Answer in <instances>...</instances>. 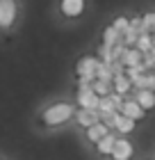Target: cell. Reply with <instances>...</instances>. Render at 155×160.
Wrapping results in <instances>:
<instances>
[{"instance_id":"obj_19","label":"cell","mask_w":155,"mask_h":160,"mask_svg":"<svg viewBox=\"0 0 155 160\" xmlns=\"http://www.w3.org/2000/svg\"><path fill=\"white\" fill-rule=\"evenodd\" d=\"M109 85H112V82H107V80H98V78L91 82L94 92L98 94V96H107V94H112V92H109Z\"/></svg>"},{"instance_id":"obj_1","label":"cell","mask_w":155,"mask_h":160,"mask_svg":"<svg viewBox=\"0 0 155 160\" xmlns=\"http://www.w3.org/2000/svg\"><path fill=\"white\" fill-rule=\"evenodd\" d=\"M73 114H75V110L71 103H55L43 112V123L46 126H60V123L69 121Z\"/></svg>"},{"instance_id":"obj_13","label":"cell","mask_w":155,"mask_h":160,"mask_svg":"<svg viewBox=\"0 0 155 160\" xmlns=\"http://www.w3.org/2000/svg\"><path fill=\"white\" fill-rule=\"evenodd\" d=\"M125 76L132 80V87L139 89V85H142V80H144V76H146L144 64H139V67H128V69H125Z\"/></svg>"},{"instance_id":"obj_22","label":"cell","mask_w":155,"mask_h":160,"mask_svg":"<svg viewBox=\"0 0 155 160\" xmlns=\"http://www.w3.org/2000/svg\"><path fill=\"white\" fill-rule=\"evenodd\" d=\"M139 89H153L155 92V71H146L142 85H139Z\"/></svg>"},{"instance_id":"obj_23","label":"cell","mask_w":155,"mask_h":160,"mask_svg":"<svg viewBox=\"0 0 155 160\" xmlns=\"http://www.w3.org/2000/svg\"><path fill=\"white\" fill-rule=\"evenodd\" d=\"M116 30H119L123 37H125V32L130 30V18H125V16H119V18H114V23H112Z\"/></svg>"},{"instance_id":"obj_15","label":"cell","mask_w":155,"mask_h":160,"mask_svg":"<svg viewBox=\"0 0 155 160\" xmlns=\"http://www.w3.org/2000/svg\"><path fill=\"white\" fill-rule=\"evenodd\" d=\"M114 144H116V137H114V135H105L98 144H96V149H98V153H100V156H112Z\"/></svg>"},{"instance_id":"obj_20","label":"cell","mask_w":155,"mask_h":160,"mask_svg":"<svg viewBox=\"0 0 155 160\" xmlns=\"http://www.w3.org/2000/svg\"><path fill=\"white\" fill-rule=\"evenodd\" d=\"M100 114V121L105 123L107 128H116V119H119L121 112H98Z\"/></svg>"},{"instance_id":"obj_3","label":"cell","mask_w":155,"mask_h":160,"mask_svg":"<svg viewBox=\"0 0 155 160\" xmlns=\"http://www.w3.org/2000/svg\"><path fill=\"white\" fill-rule=\"evenodd\" d=\"M16 18V0H0V28L7 30L12 28Z\"/></svg>"},{"instance_id":"obj_4","label":"cell","mask_w":155,"mask_h":160,"mask_svg":"<svg viewBox=\"0 0 155 160\" xmlns=\"http://www.w3.org/2000/svg\"><path fill=\"white\" fill-rule=\"evenodd\" d=\"M78 105L85 108V110H98L100 96L94 92V87H89V89H78Z\"/></svg>"},{"instance_id":"obj_5","label":"cell","mask_w":155,"mask_h":160,"mask_svg":"<svg viewBox=\"0 0 155 160\" xmlns=\"http://www.w3.org/2000/svg\"><path fill=\"white\" fill-rule=\"evenodd\" d=\"M75 119L82 128H91L94 123L100 121V114H98V110H85V108H80L75 112Z\"/></svg>"},{"instance_id":"obj_16","label":"cell","mask_w":155,"mask_h":160,"mask_svg":"<svg viewBox=\"0 0 155 160\" xmlns=\"http://www.w3.org/2000/svg\"><path fill=\"white\" fill-rule=\"evenodd\" d=\"M116 130H121V133H132L135 130V119L125 117V114H119V119H116Z\"/></svg>"},{"instance_id":"obj_24","label":"cell","mask_w":155,"mask_h":160,"mask_svg":"<svg viewBox=\"0 0 155 160\" xmlns=\"http://www.w3.org/2000/svg\"><path fill=\"white\" fill-rule=\"evenodd\" d=\"M98 55H100V62H107V64H112L114 62V55H112V46H103L98 48Z\"/></svg>"},{"instance_id":"obj_11","label":"cell","mask_w":155,"mask_h":160,"mask_svg":"<svg viewBox=\"0 0 155 160\" xmlns=\"http://www.w3.org/2000/svg\"><path fill=\"white\" fill-rule=\"evenodd\" d=\"M105 135H109V133H107V126H105L103 121L94 123L91 128H87V140H89V142H96V144H98Z\"/></svg>"},{"instance_id":"obj_6","label":"cell","mask_w":155,"mask_h":160,"mask_svg":"<svg viewBox=\"0 0 155 160\" xmlns=\"http://www.w3.org/2000/svg\"><path fill=\"white\" fill-rule=\"evenodd\" d=\"M132 144H130V140H116V144H114V151H112V158L114 160H130L132 158Z\"/></svg>"},{"instance_id":"obj_2","label":"cell","mask_w":155,"mask_h":160,"mask_svg":"<svg viewBox=\"0 0 155 160\" xmlns=\"http://www.w3.org/2000/svg\"><path fill=\"white\" fill-rule=\"evenodd\" d=\"M98 57H91V55H87L82 57V60L78 62V67H75V73L78 78H87V80H96V69H98Z\"/></svg>"},{"instance_id":"obj_18","label":"cell","mask_w":155,"mask_h":160,"mask_svg":"<svg viewBox=\"0 0 155 160\" xmlns=\"http://www.w3.org/2000/svg\"><path fill=\"white\" fill-rule=\"evenodd\" d=\"M135 48H139L142 53H148V50H153V34L151 32H144L142 37L137 39V46Z\"/></svg>"},{"instance_id":"obj_12","label":"cell","mask_w":155,"mask_h":160,"mask_svg":"<svg viewBox=\"0 0 155 160\" xmlns=\"http://www.w3.org/2000/svg\"><path fill=\"white\" fill-rule=\"evenodd\" d=\"M112 85H114V92L116 94H121V96H125L130 89H132V80L125 76V73H121V76H114V80H112Z\"/></svg>"},{"instance_id":"obj_17","label":"cell","mask_w":155,"mask_h":160,"mask_svg":"<svg viewBox=\"0 0 155 160\" xmlns=\"http://www.w3.org/2000/svg\"><path fill=\"white\" fill-rule=\"evenodd\" d=\"M96 78H98V80H107V82H112V80H114V73H112V69H109V64H107V62H98Z\"/></svg>"},{"instance_id":"obj_8","label":"cell","mask_w":155,"mask_h":160,"mask_svg":"<svg viewBox=\"0 0 155 160\" xmlns=\"http://www.w3.org/2000/svg\"><path fill=\"white\" fill-rule=\"evenodd\" d=\"M121 62L125 64V69L128 67H139V64L144 62V53L139 48H125V53H123V57H121Z\"/></svg>"},{"instance_id":"obj_7","label":"cell","mask_w":155,"mask_h":160,"mask_svg":"<svg viewBox=\"0 0 155 160\" xmlns=\"http://www.w3.org/2000/svg\"><path fill=\"white\" fill-rule=\"evenodd\" d=\"M85 12V0H62V14L69 18H75Z\"/></svg>"},{"instance_id":"obj_14","label":"cell","mask_w":155,"mask_h":160,"mask_svg":"<svg viewBox=\"0 0 155 160\" xmlns=\"http://www.w3.org/2000/svg\"><path fill=\"white\" fill-rule=\"evenodd\" d=\"M119 41H123V34L116 30L114 25H107L105 32H103V43H105V46H114V43H119Z\"/></svg>"},{"instance_id":"obj_25","label":"cell","mask_w":155,"mask_h":160,"mask_svg":"<svg viewBox=\"0 0 155 160\" xmlns=\"http://www.w3.org/2000/svg\"><path fill=\"white\" fill-rule=\"evenodd\" d=\"M153 50H155V34H153Z\"/></svg>"},{"instance_id":"obj_10","label":"cell","mask_w":155,"mask_h":160,"mask_svg":"<svg viewBox=\"0 0 155 160\" xmlns=\"http://www.w3.org/2000/svg\"><path fill=\"white\" fill-rule=\"evenodd\" d=\"M137 103L144 110H153L155 108V92L153 89H137Z\"/></svg>"},{"instance_id":"obj_9","label":"cell","mask_w":155,"mask_h":160,"mask_svg":"<svg viewBox=\"0 0 155 160\" xmlns=\"http://www.w3.org/2000/svg\"><path fill=\"white\" fill-rule=\"evenodd\" d=\"M144 108L142 105H139L137 103V98H132V101H125V103H123V108H121V114H125V117H130V119H142L144 117Z\"/></svg>"},{"instance_id":"obj_21","label":"cell","mask_w":155,"mask_h":160,"mask_svg":"<svg viewBox=\"0 0 155 160\" xmlns=\"http://www.w3.org/2000/svg\"><path fill=\"white\" fill-rule=\"evenodd\" d=\"M142 18H144V30L155 34V12H146Z\"/></svg>"}]
</instances>
